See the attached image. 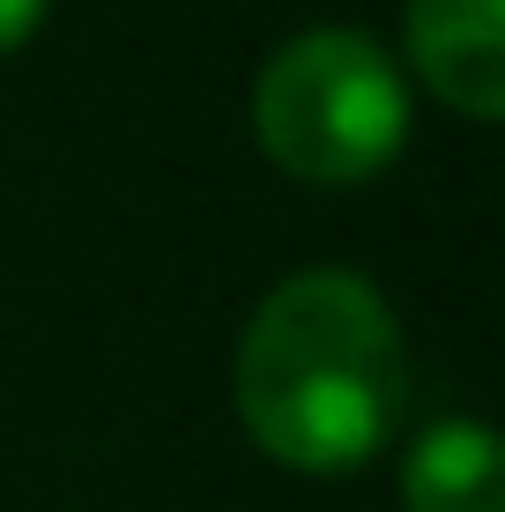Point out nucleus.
<instances>
[{
  "label": "nucleus",
  "instance_id": "1",
  "mask_svg": "<svg viewBox=\"0 0 505 512\" xmlns=\"http://www.w3.org/2000/svg\"><path fill=\"white\" fill-rule=\"evenodd\" d=\"M238 416L283 468H364L409 409V342L394 305L350 268H298L238 334Z\"/></svg>",
  "mask_w": 505,
  "mask_h": 512
},
{
  "label": "nucleus",
  "instance_id": "2",
  "mask_svg": "<svg viewBox=\"0 0 505 512\" xmlns=\"http://www.w3.org/2000/svg\"><path fill=\"white\" fill-rule=\"evenodd\" d=\"M253 141L305 186H357L409 141V75L357 23H312L253 75Z\"/></svg>",
  "mask_w": 505,
  "mask_h": 512
},
{
  "label": "nucleus",
  "instance_id": "3",
  "mask_svg": "<svg viewBox=\"0 0 505 512\" xmlns=\"http://www.w3.org/2000/svg\"><path fill=\"white\" fill-rule=\"evenodd\" d=\"M402 38H409V60L424 75V90L439 104H454L461 119H483V127L505 112L498 0H409Z\"/></svg>",
  "mask_w": 505,
  "mask_h": 512
},
{
  "label": "nucleus",
  "instance_id": "4",
  "mask_svg": "<svg viewBox=\"0 0 505 512\" xmlns=\"http://www.w3.org/2000/svg\"><path fill=\"white\" fill-rule=\"evenodd\" d=\"M402 505L409 512H505V461L483 416H439L402 453Z\"/></svg>",
  "mask_w": 505,
  "mask_h": 512
},
{
  "label": "nucleus",
  "instance_id": "5",
  "mask_svg": "<svg viewBox=\"0 0 505 512\" xmlns=\"http://www.w3.org/2000/svg\"><path fill=\"white\" fill-rule=\"evenodd\" d=\"M45 23V0H0V52L30 45V30Z\"/></svg>",
  "mask_w": 505,
  "mask_h": 512
}]
</instances>
